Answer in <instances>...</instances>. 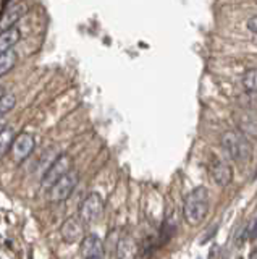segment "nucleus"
<instances>
[{"label": "nucleus", "mask_w": 257, "mask_h": 259, "mask_svg": "<svg viewBox=\"0 0 257 259\" xmlns=\"http://www.w3.org/2000/svg\"><path fill=\"white\" fill-rule=\"evenodd\" d=\"M34 149V138L29 133H20L12 144V157L15 162H23Z\"/></svg>", "instance_id": "nucleus-7"}, {"label": "nucleus", "mask_w": 257, "mask_h": 259, "mask_svg": "<svg viewBox=\"0 0 257 259\" xmlns=\"http://www.w3.org/2000/svg\"><path fill=\"white\" fill-rule=\"evenodd\" d=\"M222 146L225 152L228 154V157L236 162H249L252 156L251 143L247 141V138L239 132H227L222 136Z\"/></svg>", "instance_id": "nucleus-2"}, {"label": "nucleus", "mask_w": 257, "mask_h": 259, "mask_svg": "<svg viewBox=\"0 0 257 259\" xmlns=\"http://www.w3.org/2000/svg\"><path fill=\"white\" fill-rule=\"evenodd\" d=\"M76 185H78V174L73 172V170H70L65 177H62L57 183L49 188V199L55 202L68 199L71 196V193H73V190L76 188Z\"/></svg>", "instance_id": "nucleus-3"}, {"label": "nucleus", "mask_w": 257, "mask_h": 259, "mask_svg": "<svg viewBox=\"0 0 257 259\" xmlns=\"http://www.w3.org/2000/svg\"><path fill=\"white\" fill-rule=\"evenodd\" d=\"M209 204L211 201H209V191L205 186H196L194 190H191L183 204V217L186 224L199 225L202 222L209 212Z\"/></svg>", "instance_id": "nucleus-1"}, {"label": "nucleus", "mask_w": 257, "mask_h": 259, "mask_svg": "<svg viewBox=\"0 0 257 259\" xmlns=\"http://www.w3.org/2000/svg\"><path fill=\"white\" fill-rule=\"evenodd\" d=\"M251 238H257V221L254 222V227H252V232H251Z\"/></svg>", "instance_id": "nucleus-19"}, {"label": "nucleus", "mask_w": 257, "mask_h": 259, "mask_svg": "<svg viewBox=\"0 0 257 259\" xmlns=\"http://www.w3.org/2000/svg\"><path fill=\"white\" fill-rule=\"evenodd\" d=\"M247 29L254 32V34H257V16H254V18L247 21Z\"/></svg>", "instance_id": "nucleus-18"}, {"label": "nucleus", "mask_w": 257, "mask_h": 259, "mask_svg": "<svg viewBox=\"0 0 257 259\" xmlns=\"http://www.w3.org/2000/svg\"><path fill=\"white\" fill-rule=\"evenodd\" d=\"M13 141H15V132L12 128H5L4 132L0 133V157L9 149H12Z\"/></svg>", "instance_id": "nucleus-15"}, {"label": "nucleus", "mask_w": 257, "mask_h": 259, "mask_svg": "<svg viewBox=\"0 0 257 259\" xmlns=\"http://www.w3.org/2000/svg\"><path fill=\"white\" fill-rule=\"evenodd\" d=\"M138 257V245L133 238H122L117 245L115 259H136Z\"/></svg>", "instance_id": "nucleus-11"}, {"label": "nucleus", "mask_w": 257, "mask_h": 259, "mask_svg": "<svg viewBox=\"0 0 257 259\" xmlns=\"http://www.w3.org/2000/svg\"><path fill=\"white\" fill-rule=\"evenodd\" d=\"M17 104V97L15 94H4L0 97V118H4V115H7Z\"/></svg>", "instance_id": "nucleus-17"}, {"label": "nucleus", "mask_w": 257, "mask_h": 259, "mask_svg": "<svg viewBox=\"0 0 257 259\" xmlns=\"http://www.w3.org/2000/svg\"><path fill=\"white\" fill-rule=\"evenodd\" d=\"M60 235L65 243H78L83 241L84 238V222L81 221V217H68L65 222L60 227Z\"/></svg>", "instance_id": "nucleus-6"}, {"label": "nucleus", "mask_w": 257, "mask_h": 259, "mask_svg": "<svg viewBox=\"0 0 257 259\" xmlns=\"http://www.w3.org/2000/svg\"><path fill=\"white\" fill-rule=\"evenodd\" d=\"M104 210V199L100 198V194L92 193L89 194L79 206V217L84 224H94L95 221H99Z\"/></svg>", "instance_id": "nucleus-5"}, {"label": "nucleus", "mask_w": 257, "mask_h": 259, "mask_svg": "<svg viewBox=\"0 0 257 259\" xmlns=\"http://www.w3.org/2000/svg\"><path fill=\"white\" fill-rule=\"evenodd\" d=\"M5 128H7V121L4 118H0V133H2Z\"/></svg>", "instance_id": "nucleus-20"}, {"label": "nucleus", "mask_w": 257, "mask_h": 259, "mask_svg": "<svg viewBox=\"0 0 257 259\" xmlns=\"http://www.w3.org/2000/svg\"><path fill=\"white\" fill-rule=\"evenodd\" d=\"M239 128H241V133L244 136H254L257 140V112H249L244 113L243 117L239 118Z\"/></svg>", "instance_id": "nucleus-13"}, {"label": "nucleus", "mask_w": 257, "mask_h": 259, "mask_svg": "<svg viewBox=\"0 0 257 259\" xmlns=\"http://www.w3.org/2000/svg\"><path fill=\"white\" fill-rule=\"evenodd\" d=\"M81 254L89 257H102L104 256V243L97 235H87L81 241Z\"/></svg>", "instance_id": "nucleus-9"}, {"label": "nucleus", "mask_w": 257, "mask_h": 259, "mask_svg": "<svg viewBox=\"0 0 257 259\" xmlns=\"http://www.w3.org/2000/svg\"><path fill=\"white\" fill-rule=\"evenodd\" d=\"M243 86L249 93H257V68L247 70L243 76Z\"/></svg>", "instance_id": "nucleus-16"}, {"label": "nucleus", "mask_w": 257, "mask_h": 259, "mask_svg": "<svg viewBox=\"0 0 257 259\" xmlns=\"http://www.w3.org/2000/svg\"><path fill=\"white\" fill-rule=\"evenodd\" d=\"M20 39H21V32L18 28H12V29L0 32V55L12 51L13 46L17 44Z\"/></svg>", "instance_id": "nucleus-12"}, {"label": "nucleus", "mask_w": 257, "mask_h": 259, "mask_svg": "<svg viewBox=\"0 0 257 259\" xmlns=\"http://www.w3.org/2000/svg\"><path fill=\"white\" fill-rule=\"evenodd\" d=\"M89 259H104V257H89Z\"/></svg>", "instance_id": "nucleus-22"}, {"label": "nucleus", "mask_w": 257, "mask_h": 259, "mask_svg": "<svg viewBox=\"0 0 257 259\" xmlns=\"http://www.w3.org/2000/svg\"><path fill=\"white\" fill-rule=\"evenodd\" d=\"M239 259H241V257H239Z\"/></svg>", "instance_id": "nucleus-23"}, {"label": "nucleus", "mask_w": 257, "mask_h": 259, "mask_svg": "<svg viewBox=\"0 0 257 259\" xmlns=\"http://www.w3.org/2000/svg\"><path fill=\"white\" fill-rule=\"evenodd\" d=\"M70 168H71V159L65 156V154H62V156L55 159L54 164L44 172L42 180H41L42 186L44 188H50V186L57 183L62 177H65L70 172Z\"/></svg>", "instance_id": "nucleus-4"}, {"label": "nucleus", "mask_w": 257, "mask_h": 259, "mask_svg": "<svg viewBox=\"0 0 257 259\" xmlns=\"http://www.w3.org/2000/svg\"><path fill=\"white\" fill-rule=\"evenodd\" d=\"M2 96H4V86L0 84V97H2Z\"/></svg>", "instance_id": "nucleus-21"}, {"label": "nucleus", "mask_w": 257, "mask_h": 259, "mask_svg": "<svg viewBox=\"0 0 257 259\" xmlns=\"http://www.w3.org/2000/svg\"><path fill=\"white\" fill-rule=\"evenodd\" d=\"M26 12H28L26 4H15L7 8L2 13V16H0V32L15 28V24L26 15Z\"/></svg>", "instance_id": "nucleus-8"}, {"label": "nucleus", "mask_w": 257, "mask_h": 259, "mask_svg": "<svg viewBox=\"0 0 257 259\" xmlns=\"http://www.w3.org/2000/svg\"><path fill=\"white\" fill-rule=\"evenodd\" d=\"M212 178L220 186L230 185L233 182V167L227 160H217L212 165Z\"/></svg>", "instance_id": "nucleus-10"}, {"label": "nucleus", "mask_w": 257, "mask_h": 259, "mask_svg": "<svg viewBox=\"0 0 257 259\" xmlns=\"http://www.w3.org/2000/svg\"><path fill=\"white\" fill-rule=\"evenodd\" d=\"M18 62V54L17 51H9V52H5L4 55H0V78H2L4 75H7L15 65H17Z\"/></svg>", "instance_id": "nucleus-14"}]
</instances>
